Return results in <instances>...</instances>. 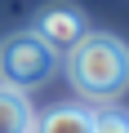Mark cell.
<instances>
[{
  "mask_svg": "<svg viewBox=\"0 0 129 133\" xmlns=\"http://www.w3.org/2000/svg\"><path fill=\"white\" fill-rule=\"evenodd\" d=\"M53 66H58V53H49L31 31H14L0 40V84L27 93L53 76Z\"/></svg>",
  "mask_w": 129,
  "mask_h": 133,
  "instance_id": "cell-2",
  "label": "cell"
},
{
  "mask_svg": "<svg viewBox=\"0 0 129 133\" xmlns=\"http://www.w3.org/2000/svg\"><path fill=\"white\" fill-rule=\"evenodd\" d=\"M31 133H94V107H71V102H62V107L36 115Z\"/></svg>",
  "mask_w": 129,
  "mask_h": 133,
  "instance_id": "cell-4",
  "label": "cell"
},
{
  "mask_svg": "<svg viewBox=\"0 0 129 133\" xmlns=\"http://www.w3.org/2000/svg\"><path fill=\"white\" fill-rule=\"evenodd\" d=\"M94 133H129V111L102 102V107L94 111Z\"/></svg>",
  "mask_w": 129,
  "mask_h": 133,
  "instance_id": "cell-6",
  "label": "cell"
},
{
  "mask_svg": "<svg viewBox=\"0 0 129 133\" xmlns=\"http://www.w3.org/2000/svg\"><path fill=\"white\" fill-rule=\"evenodd\" d=\"M31 36H36L49 53H71V49L89 36V22H85V14H80L76 5H49V9L36 14Z\"/></svg>",
  "mask_w": 129,
  "mask_h": 133,
  "instance_id": "cell-3",
  "label": "cell"
},
{
  "mask_svg": "<svg viewBox=\"0 0 129 133\" xmlns=\"http://www.w3.org/2000/svg\"><path fill=\"white\" fill-rule=\"evenodd\" d=\"M36 124V107L22 89L0 84V133H31Z\"/></svg>",
  "mask_w": 129,
  "mask_h": 133,
  "instance_id": "cell-5",
  "label": "cell"
},
{
  "mask_svg": "<svg viewBox=\"0 0 129 133\" xmlns=\"http://www.w3.org/2000/svg\"><path fill=\"white\" fill-rule=\"evenodd\" d=\"M67 58L71 89L89 102H116L129 89V44L107 31H89Z\"/></svg>",
  "mask_w": 129,
  "mask_h": 133,
  "instance_id": "cell-1",
  "label": "cell"
}]
</instances>
